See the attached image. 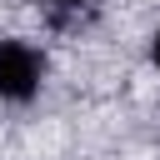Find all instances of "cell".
<instances>
[{"mask_svg":"<svg viewBox=\"0 0 160 160\" xmlns=\"http://www.w3.org/2000/svg\"><path fill=\"white\" fill-rule=\"evenodd\" d=\"M40 75H45V60H40L35 45H25V40H0V100L25 105V100L40 90Z\"/></svg>","mask_w":160,"mask_h":160,"instance_id":"6da1fadb","label":"cell"},{"mask_svg":"<svg viewBox=\"0 0 160 160\" xmlns=\"http://www.w3.org/2000/svg\"><path fill=\"white\" fill-rule=\"evenodd\" d=\"M150 60H155V70H160V30H155V40H150Z\"/></svg>","mask_w":160,"mask_h":160,"instance_id":"7a4b0ae2","label":"cell"},{"mask_svg":"<svg viewBox=\"0 0 160 160\" xmlns=\"http://www.w3.org/2000/svg\"><path fill=\"white\" fill-rule=\"evenodd\" d=\"M55 5H70V10H80V5H90V0H55Z\"/></svg>","mask_w":160,"mask_h":160,"instance_id":"3957f363","label":"cell"}]
</instances>
